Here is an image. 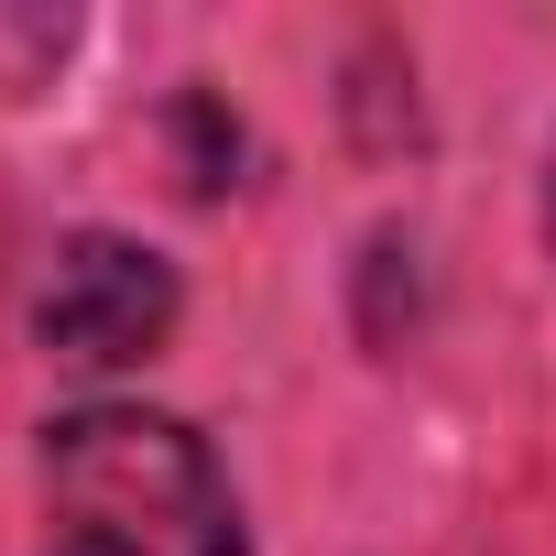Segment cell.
<instances>
[{
	"instance_id": "obj_1",
	"label": "cell",
	"mask_w": 556,
	"mask_h": 556,
	"mask_svg": "<svg viewBox=\"0 0 556 556\" xmlns=\"http://www.w3.org/2000/svg\"><path fill=\"white\" fill-rule=\"evenodd\" d=\"M45 556H240V502L153 404H77L45 426Z\"/></svg>"
},
{
	"instance_id": "obj_2",
	"label": "cell",
	"mask_w": 556,
	"mask_h": 556,
	"mask_svg": "<svg viewBox=\"0 0 556 556\" xmlns=\"http://www.w3.org/2000/svg\"><path fill=\"white\" fill-rule=\"evenodd\" d=\"M164 328H175V273L142 240H110V229H77L45 273V295H34V339L66 371H131V361L164 350Z\"/></svg>"
},
{
	"instance_id": "obj_3",
	"label": "cell",
	"mask_w": 556,
	"mask_h": 556,
	"mask_svg": "<svg viewBox=\"0 0 556 556\" xmlns=\"http://www.w3.org/2000/svg\"><path fill=\"white\" fill-rule=\"evenodd\" d=\"M545 240H556V164H545Z\"/></svg>"
}]
</instances>
